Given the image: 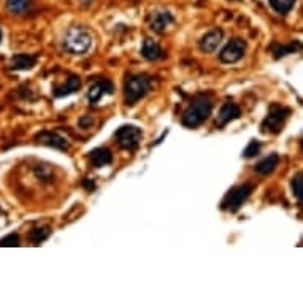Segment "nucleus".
<instances>
[{
    "label": "nucleus",
    "mask_w": 303,
    "mask_h": 303,
    "mask_svg": "<svg viewBox=\"0 0 303 303\" xmlns=\"http://www.w3.org/2000/svg\"><path fill=\"white\" fill-rule=\"evenodd\" d=\"M213 111V102L208 95L200 94L190 102V105L186 108L184 115H182V124L186 127H198L202 122H205L208 116L211 115Z\"/></svg>",
    "instance_id": "nucleus-2"
},
{
    "label": "nucleus",
    "mask_w": 303,
    "mask_h": 303,
    "mask_svg": "<svg viewBox=\"0 0 303 303\" xmlns=\"http://www.w3.org/2000/svg\"><path fill=\"white\" fill-rule=\"evenodd\" d=\"M0 214H2V208H0Z\"/></svg>",
    "instance_id": "nucleus-29"
},
{
    "label": "nucleus",
    "mask_w": 303,
    "mask_h": 303,
    "mask_svg": "<svg viewBox=\"0 0 303 303\" xmlns=\"http://www.w3.org/2000/svg\"><path fill=\"white\" fill-rule=\"evenodd\" d=\"M0 246H19V237L16 234L11 235H6L3 238H0Z\"/></svg>",
    "instance_id": "nucleus-24"
},
{
    "label": "nucleus",
    "mask_w": 303,
    "mask_h": 303,
    "mask_svg": "<svg viewBox=\"0 0 303 303\" xmlns=\"http://www.w3.org/2000/svg\"><path fill=\"white\" fill-rule=\"evenodd\" d=\"M291 116V110L283 105H272L267 118L262 122V130L270 133H280L284 127V122Z\"/></svg>",
    "instance_id": "nucleus-4"
},
{
    "label": "nucleus",
    "mask_w": 303,
    "mask_h": 303,
    "mask_svg": "<svg viewBox=\"0 0 303 303\" xmlns=\"http://www.w3.org/2000/svg\"><path fill=\"white\" fill-rule=\"evenodd\" d=\"M118 145L121 146L122 149L127 151H135L140 146V141L143 138V132L140 127L132 125V124H125L121 125L115 133Z\"/></svg>",
    "instance_id": "nucleus-5"
},
{
    "label": "nucleus",
    "mask_w": 303,
    "mask_h": 303,
    "mask_svg": "<svg viewBox=\"0 0 303 303\" xmlns=\"http://www.w3.org/2000/svg\"><path fill=\"white\" fill-rule=\"evenodd\" d=\"M268 3L276 13L288 14L294 8V5H296V0H268Z\"/></svg>",
    "instance_id": "nucleus-19"
},
{
    "label": "nucleus",
    "mask_w": 303,
    "mask_h": 303,
    "mask_svg": "<svg viewBox=\"0 0 303 303\" xmlns=\"http://www.w3.org/2000/svg\"><path fill=\"white\" fill-rule=\"evenodd\" d=\"M29 6H30V0H6L8 11H11L13 14H21L24 11H27Z\"/></svg>",
    "instance_id": "nucleus-20"
},
{
    "label": "nucleus",
    "mask_w": 303,
    "mask_h": 303,
    "mask_svg": "<svg viewBox=\"0 0 303 303\" xmlns=\"http://www.w3.org/2000/svg\"><path fill=\"white\" fill-rule=\"evenodd\" d=\"M50 234H51L50 227H38V229L32 230V232L29 234V238H30V242H34L35 244H40L50 237Z\"/></svg>",
    "instance_id": "nucleus-21"
},
{
    "label": "nucleus",
    "mask_w": 303,
    "mask_h": 303,
    "mask_svg": "<svg viewBox=\"0 0 303 303\" xmlns=\"http://www.w3.org/2000/svg\"><path fill=\"white\" fill-rule=\"evenodd\" d=\"M242 115V110L240 107L237 105V103L234 102H226L224 105L221 107L219 113H218V118H216V125L222 127L229 124L230 121H235V119H238Z\"/></svg>",
    "instance_id": "nucleus-10"
},
{
    "label": "nucleus",
    "mask_w": 303,
    "mask_h": 303,
    "mask_svg": "<svg viewBox=\"0 0 303 303\" xmlns=\"http://www.w3.org/2000/svg\"><path fill=\"white\" fill-rule=\"evenodd\" d=\"M2 37H3V35H2V30H0V43H2Z\"/></svg>",
    "instance_id": "nucleus-28"
},
{
    "label": "nucleus",
    "mask_w": 303,
    "mask_h": 303,
    "mask_svg": "<svg viewBox=\"0 0 303 303\" xmlns=\"http://www.w3.org/2000/svg\"><path fill=\"white\" fill-rule=\"evenodd\" d=\"M259 151H260V143L257 140H251L249 141V145L246 146V149L243 151V157H254V156H257L259 154Z\"/></svg>",
    "instance_id": "nucleus-23"
},
{
    "label": "nucleus",
    "mask_w": 303,
    "mask_h": 303,
    "mask_svg": "<svg viewBox=\"0 0 303 303\" xmlns=\"http://www.w3.org/2000/svg\"><path fill=\"white\" fill-rule=\"evenodd\" d=\"M115 91V86L111 81L105 78H100V79H95V81L89 86V89H87V100L89 103H97L103 95H111Z\"/></svg>",
    "instance_id": "nucleus-8"
},
{
    "label": "nucleus",
    "mask_w": 303,
    "mask_h": 303,
    "mask_svg": "<svg viewBox=\"0 0 303 303\" xmlns=\"http://www.w3.org/2000/svg\"><path fill=\"white\" fill-rule=\"evenodd\" d=\"M292 192L296 195L299 200L302 202V197H303V180H302V173H297L296 178H292Z\"/></svg>",
    "instance_id": "nucleus-22"
},
{
    "label": "nucleus",
    "mask_w": 303,
    "mask_h": 303,
    "mask_svg": "<svg viewBox=\"0 0 303 303\" xmlns=\"http://www.w3.org/2000/svg\"><path fill=\"white\" fill-rule=\"evenodd\" d=\"M37 63V58L30 54H16L11 58L10 67L13 70H30Z\"/></svg>",
    "instance_id": "nucleus-16"
},
{
    "label": "nucleus",
    "mask_w": 303,
    "mask_h": 303,
    "mask_svg": "<svg viewBox=\"0 0 303 303\" xmlns=\"http://www.w3.org/2000/svg\"><path fill=\"white\" fill-rule=\"evenodd\" d=\"M251 192H252L251 184H242V186L230 189L227 195L224 197V200H222V208L230 211V213L238 211L240 210V206L246 202V198L249 197Z\"/></svg>",
    "instance_id": "nucleus-6"
},
{
    "label": "nucleus",
    "mask_w": 303,
    "mask_h": 303,
    "mask_svg": "<svg viewBox=\"0 0 303 303\" xmlns=\"http://www.w3.org/2000/svg\"><path fill=\"white\" fill-rule=\"evenodd\" d=\"M141 56L148 61H157L164 56V51H162L161 45H159L156 40L146 38L141 45Z\"/></svg>",
    "instance_id": "nucleus-14"
},
{
    "label": "nucleus",
    "mask_w": 303,
    "mask_h": 303,
    "mask_svg": "<svg viewBox=\"0 0 303 303\" xmlns=\"http://www.w3.org/2000/svg\"><path fill=\"white\" fill-rule=\"evenodd\" d=\"M40 167V165H38ZM50 169H46V167H40V169H35V175L38 178H42V180H45V178H50Z\"/></svg>",
    "instance_id": "nucleus-25"
},
{
    "label": "nucleus",
    "mask_w": 303,
    "mask_h": 303,
    "mask_svg": "<svg viewBox=\"0 0 303 303\" xmlns=\"http://www.w3.org/2000/svg\"><path fill=\"white\" fill-rule=\"evenodd\" d=\"M94 124V119L91 116H83L79 119V125L83 127V129H87V127H91Z\"/></svg>",
    "instance_id": "nucleus-26"
},
{
    "label": "nucleus",
    "mask_w": 303,
    "mask_h": 303,
    "mask_svg": "<svg viewBox=\"0 0 303 303\" xmlns=\"http://www.w3.org/2000/svg\"><path fill=\"white\" fill-rule=\"evenodd\" d=\"M244 53H246V42L243 38L235 37L222 48V51L219 53V59L224 63H235L243 58Z\"/></svg>",
    "instance_id": "nucleus-7"
},
{
    "label": "nucleus",
    "mask_w": 303,
    "mask_h": 303,
    "mask_svg": "<svg viewBox=\"0 0 303 303\" xmlns=\"http://www.w3.org/2000/svg\"><path fill=\"white\" fill-rule=\"evenodd\" d=\"M173 22V16L172 13L169 11H159L153 16V19H151V29L157 34H162V32L167 30V27L170 26Z\"/></svg>",
    "instance_id": "nucleus-15"
},
{
    "label": "nucleus",
    "mask_w": 303,
    "mask_h": 303,
    "mask_svg": "<svg viewBox=\"0 0 303 303\" xmlns=\"http://www.w3.org/2000/svg\"><path fill=\"white\" fill-rule=\"evenodd\" d=\"M62 48L68 54H76V56L86 54L92 48L91 32L81 26H71L65 32V35H63Z\"/></svg>",
    "instance_id": "nucleus-1"
},
{
    "label": "nucleus",
    "mask_w": 303,
    "mask_h": 303,
    "mask_svg": "<svg viewBox=\"0 0 303 303\" xmlns=\"http://www.w3.org/2000/svg\"><path fill=\"white\" fill-rule=\"evenodd\" d=\"M79 86H81V79H79V76L70 75L65 79V83H62V84L54 87V97H65V95L73 94L79 89Z\"/></svg>",
    "instance_id": "nucleus-12"
},
{
    "label": "nucleus",
    "mask_w": 303,
    "mask_h": 303,
    "mask_svg": "<svg viewBox=\"0 0 303 303\" xmlns=\"http://www.w3.org/2000/svg\"><path fill=\"white\" fill-rule=\"evenodd\" d=\"M89 159L95 169H100V167L110 165L113 162V154L108 148H95L89 153Z\"/></svg>",
    "instance_id": "nucleus-13"
},
{
    "label": "nucleus",
    "mask_w": 303,
    "mask_h": 303,
    "mask_svg": "<svg viewBox=\"0 0 303 303\" xmlns=\"http://www.w3.org/2000/svg\"><path fill=\"white\" fill-rule=\"evenodd\" d=\"M37 141L40 145H45V146H50L54 149H59V151H67L70 148V143L65 137H62L61 133L58 132H42L37 135Z\"/></svg>",
    "instance_id": "nucleus-9"
},
{
    "label": "nucleus",
    "mask_w": 303,
    "mask_h": 303,
    "mask_svg": "<svg viewBox=\"0 0 303 303\" xmlns=\"http://www.w3.org/2000/svg\"><path fill=\"white\" fill-rule=\"evenodd\" d=\"M300 48V43L299 42H294V43H289V45H273L272 46V51H273V56L275 59H280L286 54H291V53H296Z\"/></svg>",
    "instance_id": "nucleus-18"
},
{
    "label": "nucleus",
    "mask_w": 303,
    "mask_h": 303,
    "mask_svg": "<svg viewBox=\"0 0 303 303\" xmlns=\"http://www.w3.org/2000/svg\"><path fill=\"white\" fill-rule=\"evenodd\" d=\"M222 37H224V34H222L221 29H213L210 32H206V34L200 38L198 46H200V50L203 53H214L218 50V46L221 45Z\"/></svg>",
    "instance_id": "nucleus-11"
},
{
    "label": "nucleus",
    "mask_w": 303,
    "mask_h": 303,
    "mask_svg": "<svg viewBox=\"0 0 303 303\" xmlns=\"http://www.w3.org/2000/svg\"><path fill=\"white\" fill-rule=\"evenodd\" d=\"M151 89V76L146 73L129 75L124 81V102L125 105H135Z\"/></svg>",
    "instance_id": "nucleus-3"
},
{
    "label": "nucleus",
    "mask_w": 303,
    "mask_h": 303,
    "mask_svg": "<svg viewBox=\"0 0 303 303\" xmlns=\"http://www.w3.org/2000/svg\"><path fill=\"white\" fill-rule=\"evenodd\" d=\"M278 164H280V156L270 154L265 159H262V161L256 165V172L259 175H270L278 167Z\"/></svg>",
    "instance_id": "nucleus-17"
},
{
    "label": "nucleus",
    "mask_w": 303,
    "mask_h": 303,
    "mask_svg": "<svg viewBox=\"0 0 303 303\" xmlns=\"http://www.w3.org/2000/svg\"><path fill=\"white\" fill-rule=\"evenodd\" d=\"M84 186H86L87 189H89V190H92V189L95 187V186H94V182H92V181H91V182H89V181H84Z\"/></svg>",
    "instance_id": "nucleus-27"
}]
</instances>
